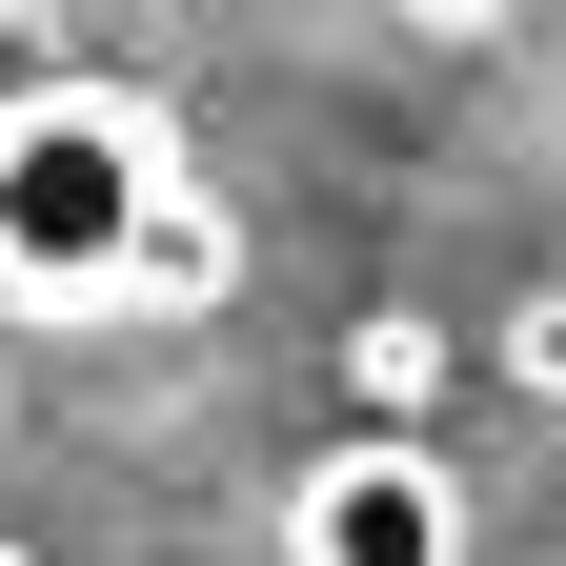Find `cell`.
Here are the masks:
<instances>
[{
	"mask_svg": "<svg viewBox=\"0 0 566 566\" xmlns=\"http://www.w3.org/2000/svg\"><path fill=\"white\" fill-rule=\"evenodd\" d=\"M163 182H182V142L142 122L122 82H0V304H41V324L142 304Z\"/></svg>",
	"mask_w": 566,
	"mask_h": 566,
	"instance_id": "cell-1",
	"label": "cell"
},
{
	"mask_svg": "<svg viewBox=\"0 0 566 566\" xmlns=\"http://www.w3.org/2000/svg\"><path fill=\"white\" fill-rule=\"evenodd\" d=\"M283 566H465L446 446H385V424L304 446V465H283Z\"/></svg>",
	"mask_w": 566,
	"mask_h": 566,
	"instance_id": "cell-2",
	"label": "cell"
},
{
	"mask_svg": "<svg viewBox=\"0 0 566 566\" xmlns=\"http://www.w3.org/2000/svg\"><path fill=\"white\" fill-rule=\"evenodd\" d=\"M324 385H344V405H365V424H385V446H424V405H446V324H405V304H365V324H344V344H324Z\"/></svg>",
	"mask_w": 566,
	"mask_h": 566,
	"instance_id": "cell-3",
	"label": "cell"
},
{
	"mask_svg": "<svg viewBox=\"0 0 566 566\" xmlns=\"http://www.w3.org/2000/svg\"><path fill=\"white\" fill-rule=\"evenodd\" d=\"M223 283H243V223H223V182H163V223H142V324L223 304Z\"/></svg>",
	"mask_w": 566,
	"mask_h": 566,
	"instance_id": "cell-4",
	"label": "cell"
},
{
	"mask_svg": "<svg viewBox=\"0 0 566 566\" xmlns=\"http://www.w3.org/2000/svg\"><path fill=\"white\" fill-rule=\"evenodd\" d=\"M485 365H506L526 405H566V283H526V304H506V324H485Z\"/></svg>",
	"mask_w": 566,
	"mask_h": 566,
	"instance_id": "cell-5",
	"label": "cell"
},
{
	"mask_svg": "<svg viewBox=\"0 0 566 566\" xmlns=\"http://www.w3.org/2000/svg\"><path fill=\"white\" fill-rule=\"evenodd\" d=\"M405 41H446V61H485V41H526V0H385Z\"/></svg>",
	"mask_w": 566,
	"mask_h": 566,
	"instance_id": "cell-6",
	"label": "cell"
},
{
	"mask_svg": "<svg viewBox=\"0 0 566 566\" xmlns=\"http://www.w3.org/2000/svg\"><path fill=\"white\" fill-rule=\"evenodd\" d=\"M546 566H566V546H546Z\"/></svg>",
	"mask_w": 566,
	"mask_h": 566,
	"instance_id": "cell-7",
	"label": "cell"
}]
</instances>
